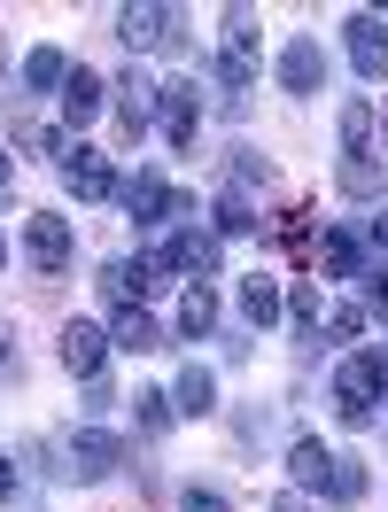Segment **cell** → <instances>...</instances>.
<instances>
[{
    "instance_id": "26",
    "label": "cell",
    "mask_w": 388,
    "mask_h": 512,
    "mask_svg": "<svg viewBox=\"0 0 388 512\" xmlns=\"http://www.w3.org/2000/svg\"><path fill=\"white\" fill-rule=\"evenodd\" d=\"M365 497V458L334 450V474H326V505H357Z\"/></svg>"
},
{
    "instance_id": "29",
    "label": "cell",
    "mask_w": 388,
    "mask_h": 512,
    "mask_svg": "<svg viewBox=\"0 0 388 512\" xmlns=\"http://www.w3.org/2000/svg\"><path fill=\"white\" fill-rule=\"evenodd\" d=\"M319 334H326V342H357V334H365V303H342V311H326Z\"/></svg>"
},
{
    "instance_id": "5",
    "label": "cell",
    "mask_w": 388,
    "mask_h": 512,
    "mask_svg": "<svg viewBox=\"0 0 388 512\" xmlns=\"http://www.w3.org/2000/svg\"><path fill=\"white\" fill-rule=\"evenodd\" d=\"M24 264H32L39 280L70 272V218L63 210H32V218H24Z\"/></svg>"
},
{
    "instance_id": "39",
    "label": "cell",
    "mask_w": 388,
    "mask_h": 512,
    "mask_svg": "<svg viewBox=\"0 0 388 512\" xmlns=\"http://www.w3.org/2000/svg\"><path fill=\"white\" fill-rule=\"evenodd\" d=\"M0 187H8V148H0Z\"/></svg>"
},
{
    "instance_id": "35",
    "label": "cell",
    "mask_w": 388,
    "mask_h": 512,
    "mask_svg": "<svg viewBox=\"0 0 388 512\" xmlns=\"http://www.w3.org/2000/svg\"><path fill=\"white\" fill-rule=\"evenodd\" d=\"M365 256H381V264H388V210L373 218V233H365Z\"/></svg>"
},
{
    "instance_id": "10",
    "label": "cell",
    "mask_w": 388,
    "mask_h": 512,
    "mask_svg": "<svg viewBox=\"0 0 388 512\" xmlns=\"http://www.w3.org/2000/svg\"><path fill=\"white\" fill-rule=\"evenodd\" d=\"M342 47H350V70L357 78H388V16H350L342 24Z\"/></svg>"
},
{
    "instance_id": "38",
    "label": "cell",
    "mask_w": 388,
    "mask_h": 512,
    "mask_svg": "<svg viewBox=\"0 0 388 512\" xmlns=\"http://www.w3.org/2000/svg\"><path fill=\"white\" fill-rule=\"evenodd\" d=\"M0 373H16V334L0 326Z\"/></svg>"
},
{
    "instance_id": "21",
    "label": "cell",
    "mask_w": 388,
    "mask_h": 512,
    "mask_svg": "<svg viewBox=\"0 0 388 512\" xmlns=\"http://www.w3.org/2000/svg\"><path fill=\"white\" fill-rule=\"evenodd\" d=\"M288 474H295V489H326V474H334V450H326L319 435H295V443H288Z\"/></svg>"
},
{
    "instance_id": "18",
    "label": "cell",
    "mask_w": 388,
    "mask_h": 512,
    "mask_svg": "<svg viewBox=\"0 0 388 512\" xmlns=\"http://www.w3.org/2000/svg\"><path fill=\"white\" fill-rule=\"evenodd\" d=\"M163 388H171V412L179 419H210L218 412V373H210V365H187L179 381H163Z\"/></svg>"
},
{
    "instance_id": "19",
    "label": "cell",
    "mask_w": 388,
    "mask_h": 512,
    "mask_svg": "<svg viewBox=\"0 0 388 512\" xmlns=\"http://www.w3.org/2000/svg\"><path fill=\"white\" fill-rule=\"evenodd\" d=\"M280 311H288V295H280V280H264V272H249V280H241V319L257 326H280Z\"/></svg>"
},
{
    "instance_id": "20",
    "label": "cell",
    "mask_w": 388,
    "mask_h": 512,
    "mask_svg": "<svg viewBox=\"0 0 388 512\" xmlns=\"http://www.w3.org/2000/svg\"><path fill=\"white\" fill-rule=\"evenodd\" d=\"M179 334H187V342H210V334H218V288H210V280H187V303H179Z\"/></svg>"
},
{
    "instance_id": "13",
    "label": "cell",
    "mask_w": 388,
    "mask_h": 512,
    "mask_svg": "<svg viewBox=\"0 0 388 512\" xmlns=\"http://www.w3.org/2000/svg\"><path fill=\"white\" fill-rule=\"evenodd\" d=\"M117 132H125V140H148V132H156V78H140V70L117 78Z\"/></svg>"
},
{
    "instance_id": "8",
    "label": "cell",
    "mask_w": 388,
    "mask_h": 512,
    "mask_svg": "<svg viewBox=\"0 0 388 512\" xmlns=\"http://www.w3.org/2000/svg\"><path fill=\"white\" fill-rule=\"evenodd\" d=\"M179 202H187V194L171 187L163 171H132L125 187H117V210H125L132 225H163V218H171V210H179Z\"/></svg>"
},
{
    "instance_id": "14",
    "label": "cell",
    "mask_w": 388,
    "mask_h": 512,
    "mask_svg": "<svg viewBox=\"0 0 388 512\" xmlns=\"http://www.w3.org/2000/svg\"><path fill=\"white\" fill-rule=\"evenodd\" d=\"M163 342H171V326L148 319V303H125L117 319H109V350H132V357H156Z\"/></svg>"
},
{
    "instance_id": "37",
    "label": "cell",
    "mask_w": 388,
    "mask_h": 512,
    "mask_svg": "<svg viewBox=\"0 0 388 512\" xmlns=\"http://www.w3.org/2000/svg\"><path fill=\"white\" fill-rule=\"evenodd\" d=\"M365 319H388V280H373V288H365Z\"/></svg>"
},
{
    "instance_id": "1",
    "label": "cell",
    "mask_w": 388,
    "mask_h": 512,
    "mask_svg": "<svg viewBox=\"0 0 388 512\" xmlns=\"http://www.w3.org/2000/svg\"><path fill=\"white\" fill-rule=\"evenodd\" d=\"M388 396V350H350L334 365V419L342 427H373Z\"/></svg>"
},
{
    "instance_id": "40",
    "label": "cell",
    "mask_w": 388,
    "mask_h": 512,
    "mask_svg": "<svg viewBox=\"0 0 388 512\" xmlns=\"http://www.w3.org/2000/svg\"><path fill=\"white\" fill-rule=\"evenodd\" d=\"M0 264H8V241H0Z\"/></svg>"
},
{
    "instance_id": "12",
    "label": "cell",
    "mask_w": 388,
    "mask_h": 512,
    "mask_svg": "<svg viewBox=\"0 0 388 512\" xmlns=\"http://www.w3.org/2000/svg\"><path fill=\"white\" fill-rule=\"evenodd\" d=\"M163 272L210 280V272H218V233H210V225H179V233H171V249H163Z\"/></svg>"
},
{
    "instance_id": "42",
    "label": "cell",
    "mask_w": 388,
    "mask_h": 512,
    "mask_svg": "<svg viewBox=\"0 0 388 512\" xmlns=\"http://www.w3.org/2000/svg\"><path fill=\"white\" fill-rule=\"evenodd\" d=\"M381 427H388V419H381Z\"/></svg>"
},
{
    "instance_id": "30",
    "label": "cell",
    "mask_w": 388,
    "mask_h": 512,
    "mask_svg": "<svg viewBox=\"0 0 388 512\" xmlns=\"http://www.w3.org/2000/svg\"><path fill=\"white\" fill-rule=\"evenodd\" d=\"M179 512H233V505H226V489H210V481H187V489H179Z\"/></svg>"
},
{
    "instance_id": "33",
    "label": "cell",
    "mask_w": 388,
    "mask_h": 512,
    "mask_svg": "<svg viewBox=\"0 0 388 512\" xmlns=\"http://www.w3.org/2000/svg\"><path fill=\"white\" fill-rule=\"evenodd\" d=\"M233 179H241V187H264V179H272V163H264V156H233Z\"/></svg>"
},
{
    "instance_id": "31",
    "label": "cell",
    "mask_w": 388,
    "mask_h": 512,
    "mask_svg": "<svg viewBox=\"0 0 388 512\" xmlns=\"http://www.w3.org/2000/svg\"><path fill=\"white\" fill-rule=\"evenodd\" d=\"M78 396H86V419H94V427H101L109 412H117V388H109V381H86Z\"/></svg>"
},
{
    "instance_id": "27",
    "label": "cell",
    "mask_w": 388,
    "mask_h": 512,
    "mask_svg": "<svg viewBox=\"0 0 388 512\" xmlns=\"http://www.w3.org/2000/svg\"><path fill=\"white\" fill-rule=\"evenodd\" d=\"M381 163L373 156H342V194H350V202H381Z\"/></svg>"
},
{
    "instance_id": "9",
    "label": "cell",
    "mask_w": 388,
    "mask_h": 512,
    "mask_svg": "<svg viewBox=\"0 0 388 512\" xmlns=\"http://www.w3.org/2000/svg\"><path fill=\"white\" fill-rule=\"evenodd\" d=\"M163 280V256L156 249H140V256H117V264H101V295L125 311V303H140V295Z\"/></svg>"
},
{
    "instance_id": "4",
    "label": "cell",
    "mask_w": 388,
    "mask_h": 512,
    "mask_svg": "<svg viewBox=\"0 0 388 512\" xmlns=\"http://www.w3.org/2000/svg\"><path fill=\"white\" fill-rule=\"evenodd\" d=\"M117 466H125V443H117L109 427H78V435L63 443V458H55L63 481H109Z\"/></svg>"
},
{
    "instance_id": "34",
    "label": "cell",
    "mask_w": 388,
    "mask_h": 512,
    "mask_svg": "<svg viewBox=\"0 0 388 512\" xmlns=\"http://www.w3.org/2000/svg\"><path fill=\"white\" fill-rule=\"evenodd\" d=\"M0 505H16V458H8V443H0Z\"/></svg>"
},
{
    "instance_id": "3",
    "label": "cell",
    "mask_w": 388,
    "mask_h": 512,
    "mask_svg": "<svg viewBox=\"0 0 388 512\" xmlns=\"http://www.w3.org/2000/svg\"><path fill=\"white\" fill-rule=\"evenodd\" d=\"M194 132H202V94L187 78H163L156 86V140L171 156H194Z\"/></svg>"
},
{
    "instance_id": "6",
    "label": "cell",
    "mask_w": 388,
    "mask_h": 512,
    "mask_svg": "<svg viewBox=\"0 0 388 512\" xmlns=\"http://www.w3.org/2000/svg\"><path fill=\"white\" fill-rule=\"evenodd\" d=\"M55 357H63L70 381H101V365H109V326H94V319H63V334H55Z\"/></svg>"
},
{
    "instance_id": "7",
    "label": "cell",
    "mask_w": 388,
    "mask_h": 512,
    "mask_svg": "<svg viewBox=\"0 0 388 512\" xmlns=\"http://www.w3.org/2000/svg\"><path fill=\"white\" fill-rule=\"evenodd\" d=\"M63 179H70L78 202H117V187H125L117 163L101 156V148H86V140H70V148H63Z\"/></svg>"
},
{
    "instance_id": "2",
    "label": "cell",
    "mask_w": 388,
    "mask_h": 512,
    "mask_svg": "<svg viewBox=\"0 0 388 512\" xmlns=\"http://www.w3.org/2000/svg\"><path fill=\"white\" fill-rule=\"evenodd\" d=\"M117 39H125L132 55H148V47H187V24H179V8H163V0H125L117 8Z\"/></svg>"
},
{
    "instance_id": "28",
    "label": "cell",
    "mask_w": 388,
    "mask_h": 512,
    "mask_svg": "<svg viewBox=\"0 0 388 512\" xmlns=\"http://www.w3.org/2000/svg\"><path fill=\"white\" fill-rule=\"evenodd\" d=\"M342 156H373V101H342Z\"/></svg>"
},
{
    "instance_id": "23",
    "label": "cell",
    "mask_w": 388,
    "mask_h": 512,
    "mask_svg": "<svg viewBox=\"0 0 388 512\" xmlns=\"http://www.w3.org/2000/svg\"><path fill=\"white\" fill-rule=\"evenodd\" d=\"M171 388H132V427H140V435H148V443H163V435H171Z\"/></svg>"
},
{
    "instance_id": "36",
    "label": "cell",
    "mask_w": 388,
    "mask_h": 512,
    "mask_svg": "<svg viewBox=\"0 0 388 512\" xmlns=\"http://www.w3.org/2000/svg\"><path fill=\"white\" fill-rule=\"evenodd\" d=\"M272 512H311V489H280V497H272Z\"/></svg>"
},
{
    "instance_id": "15",
    "label": "cell",
    "mask_w": 388,
    "mask_h": 512,
    "mask_svg": "<svg viewBox=\"0 0 388 512\" xmlns=\"http://www.w3.org/2000/svg\"><path fill=\"white\" fill-rule=\"evenodd\" d=\"M101 117V70H86V63H70V78H63V132L78 140V132Z\"/></svg>"
},
{
    "instance_id": "32",
    "label": "cell",
    "mask_w": 388,
    "mask_h": 512,
    "mask_svg": "<svg viewBox=\"0 0 388 512\" xmlns=\"http://www.w3.org/2000/svg\"><path fill=\"white\" fill-rule=\"evenodd\" d=\"M288 311L303 326H319V288H311V280H295V288H288Z\"/></svg>"
},
{
    "instance_id": "41",
    "label": "cell",
    "mask_w": 388,
    "mask_h": 512,
    "mask_svg": "<svg viewBox=\"0 0 388 512\" xmlns=\"http://www.w3.org/2000/svg\"><path fill=\"white\" fill-rule=\"evenodd\" d=\"M381 125H388V101H381Z\"/></svg>"
},
{
    "instance_id": "11",
    "label": "cell",
    "mask_w": 388,
    "mask_h": 512,
    "mask_svg": "<svg viewBox=\"0 0 388 512\" xmlns=\"http://www.w3.org/2000/svg\"><path fill=\"white\" fill-rule=\"evenodd\" d=\"M280 86H288L295 101H311V94H319V86H326V47H319V39H311V32L280 47Z\"/></svg>"
},
{
    "instance_id": "17",
    "label": "cell",
    "mask_w": 388,
    "mask_h": 512,
    "mask_svg": "<svg viewBox=\"0 0 388 512\" xmlns=\"http://www.w3.org/2000/svg\"><path fill=\"white\" fill-rule=\"evenodd\" d=\"M311 264H319L326 280H357V272H365V241L342 233V225H326L319 241H311Z\"/></svg>"
},
{
    "instance_id": "24",
    "label": "cell",
    "mask_w": 388,
    "mask_h": 512,
    "mask_svg": "<svg viewBox=\"0 0 388 512\" xmlns=\"http://www.w3.org/2000/svg\"><path fill=\"white\" fill-rule=\"evenodd\" d=\"M63 78H70L63 47H32V55H24V86H32V94H63Z\"/></svg>"
},
{
    "instance_id": "16",
    "label": "cell",
    "mask_w": 388,
    "mask_h": 512,
    "mask_svg": "<svg viewBox=\"0 0 388 512\" xmlns=\"http://www.w3.org/2000/svg\"><path fill=\"white\" fill-rule=\"evenodd\" d=\"M257 8H241L233 0L226 16H218V63H241V70H257Z\"/></svg>"
},
{
    "instance_id": "25",
    "label": "cell",
    "mask_w": 388,
    "mask_h": 512,
    "mask_svg": "<svg viewBox=\"0 0 388 512\" xmlns=\"http://www.w3.org/2000/svg\"><path fill=\"white\" fill-rule=\"evenodd\" d=\"M264 233H272L280 249H295L303 264H311V241H319V233H311V210H303V202H288V210H280V218L264 225Z\"/></svg>"
},
{
    "instance_id": "22",
    "label": "cell",
    "mask_w": 388,
    "mask_h": 512,
    "mask_svg": "<svg viewBox=\"0 0 388 512\" xmlns=\"http://www.w3.org/2000/svg\"><path fill=\"white\" fill-rule=\"evenodd\" d=\"M210 233L218 241H249V233H264V218H257V202L233 187V194H218V218H210Z\"/></svg>"
}]
</instances>
